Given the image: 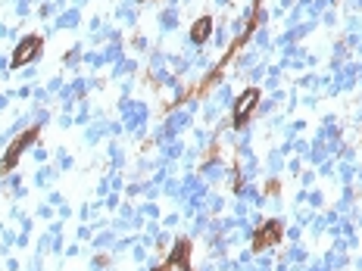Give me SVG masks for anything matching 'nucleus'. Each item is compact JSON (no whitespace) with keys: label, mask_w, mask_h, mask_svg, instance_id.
<instances>
[{"label":"nucleus","mask_w":362,"mask_h":271,"mask_svg":"<svg viewBox=\"0 0 362 271\" xmlns=\"http://www.w3.org/2000/svg\"><path fill=\"white\" fill-rule=\"evenodd\" d=\"M209 32H213V19L209 16H200V19L191 25V41L194 44H203L209 38Z\"/></svg>","instance_id":"39448f33"},{"label":"nucleus","mask_w":362,"mask_h":271,"mask_svg":"<svg viewBox=\"0 0 362 271\" xmlns=\"http://www.w3.org/2000/svg\"><path fill=\"white\" fill-rule=\"evenodd\" d=\"M41 47H44V41H41L38 34H25V38L16 44V50H13V69H22L25 62H32L34 56L41 54Z\"/></svg>","instance_id":"f03ea898"},{"label":"nucleus","mask_w":362,"mask_h":271,"mask_svg":"<svg viewBox=\"0 0 362 271\" xmlns=\"http://www.w3.org/2000/svg\"><path fill=\"white\" fill-rule=\"evenodd\" d=\"M281 234H284V228H281V222H266L259 231H256V237H253V250L256 252H262V250H268L272 244H278L281 240Z\"/></svg>","instance_id":"7ed1b4c3"},{"label":"nucleus","mask_w":362,"mask_h":271,"mask_svg":"<svg viewBox=\"0 0 362 271\" xmlns=\"http://www.w3.org/2000/svg\"><path fill=\"white\" fill-rule=\"evenodd\" d=\"M34 137H38V128H28V131H22L13 143H10L7 153H3V159H0V175H7V172H13L16 165H19L22 153H25V150L34 143Z\"/></svg>","instance_id":"f257e3e1"},{"label":"nucleus","mask_w":362,"mask_h":271,"mask_svg":"<svg viewBox=\"0 0 362 271\" xmlns=\"http://www.w3.org/2000/svg\"><path fill=\"white\" fill-rule=\"evenodd\" d=\"M256 100H259V91H256V88H247V91H244V94L235 100V125H237V128L247 122V115H250V109L256 106Z\"/></svg>","instance_id":"20e7f679"}]
</instances>
